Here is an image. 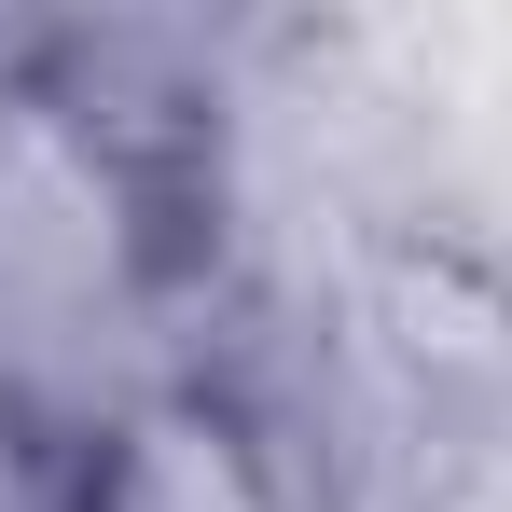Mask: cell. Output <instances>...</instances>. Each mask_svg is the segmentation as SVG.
Returning <instances> with one entry per match:
<instances>
[{"label":"cell","mask_w":512,"mask_h":512,"mask_svg":"<svg viewBox=\"0 0 512 512\" xmlns=\"http://www.w3.org/2000/svg\"><path fill=\"white\" fill-rule=\"evenodd\" d=\"M70 512H291V499H277V457L208 388H153L111 429H84Z\"/></svg>","instance_id":"1"},{"label":"cell","mask_w":512,"mask_h":512,"mask_svg":"<svg viewBox=\"0 0 512 512\" xmlns=\"http://www.w3.org/2000/svg\"><path fill=\"white\" fill-rule=\"evenodd\" d=\"M0 512H70V457H42V429L0 388Z\"/></svg>","instance_id":"2"}]
</instances>
